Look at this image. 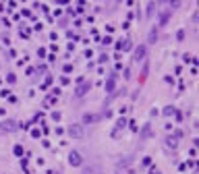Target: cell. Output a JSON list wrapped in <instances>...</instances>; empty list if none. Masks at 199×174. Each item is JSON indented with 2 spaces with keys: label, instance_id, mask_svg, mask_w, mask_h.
Returning a JSON list of instances; mask_svg holds the SVG:
<instances>
[{
  "label": "cell",
  "instance_id": "4",
  "mask_svg": "<svg viewBox=\"0 0 199 174\" xmlns=\"http://www.w3.org/2000/svg\"><path fill=\"white\" fill-rule=\"evenodd\" d=\"M69 133L73 135V137H81V126H71Z\"/></svg>",
  "mask_w": 199,
  "mask_h": 174
},
{
  "label": "cell",
  "instance_id": "1",
  "mask_svg": "<svg viewBox=\"0 0 199 174\" xmlns=\"http://www.w3.org/2000/svg\"><path fill=\"white\" fill-rule=\"evenodd\" d=\"M71 164H73V166H79V164H81V155L77 151H71Z\"/></svg>",
  "mask_w": 199,
  "mask_h": 174
},
{
  "label": "cell",
  "instance_id": "2",
  "mask_svg": "<svg viewBox=\"0 0 199 174\" xmlns=\"http://www.w3.org/2000/svg\"><path fill=\"white\" fill-rule=\"evenodd\" d=\"M143 56H145V46H139L135 50V60H143Z\"/></svg>",
  "mask_w": 199,
  "mask_h": 174
},
{
  "label": "cell",
  "instance_id": "6",
  "mask_svg": "<svg viewBox=\"0 0 199 174\" xmlns=\"http://www.w3.org/2000/svg\"><path fill=\"white\" fill-rule=\"evenodd\" d=\"M89 87H91L89 83H87V85H81V87H79V91H77V95H83V93H85V91L89 89Z\"/></svg>",
  "mask_w": 199,
  "mask_h": 174
},
{
  "label": "cell",
  "instance_id": "5",
  "mask_svg": "<svg viewBox=\"0 0 199 174\" xmlns=\"http://www.w3.org/2000/svg\"><path fill=\"white\" fill-rule=\"evenodd\" d=\"M114 85H116V83H114V77H112V79H108V83H106V89L114 91Z\"/></svg>",
  "mask_w": 199,
  "mask_h": 174
},
{
  "label": "cell",
  "instance_id": "8",
  "mask_svg": "<svg viewBox=\"0 0 199 174\" xmlns=\"http://www.w3.org/2000/svg\"><path fill=\"white\" fill-rule=\"evenodd\" d=\"M149 133H151L149 126H145V129H143V139H145V137H149Z\"/></svg>",
  "mask_w": 199,
  "mask_h": 174
},
{
  "label": "cell",
  "instance_id": "7",
  "mask_svg": "<svg viewBox=\"0 0 199 174\" xmlns=\"http://www.w3.org/2000/svg\"><path fill=\"white\" fill-rule=\"evenodd\" d=\"M166 2H168L172 8H179V6H180V0H166Z\"/></svg>",
  "mask_w": 199,
  "mask_h": 174
},
{
  "label": "cell",
  "instance_id": "3",
  "mask_svg": "<svg viewBox=\"0 0 199 174\" xmlns=\"http://www.w3.org/2000/svg\"><path fill=\"white\" fill-rule=\"evenodd\" d=\"M168 19H170V11H164V13L160 15V25H166Z\"/></svg>",
  "mask_w": 199,
  "mask_h": 174
}]
</instances>
